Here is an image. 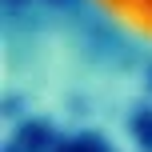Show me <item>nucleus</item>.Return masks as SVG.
<instances>
[{
	"label": "nucleus",
	"mask_w": 152,
	"mask_h": 152,
	"mask_svg": "<svg viewBox=\"0 0 152 152\" xmlns=\"http://www.w3.org/2000/svg\"><path fill=\"white\" fill-rule=\"evenodd\" d=\"M92 8L108 16L120 32L152 44V0H92Z\"/></svg>",
	"instance_id": "f257e3e1"
}]
</instances>
